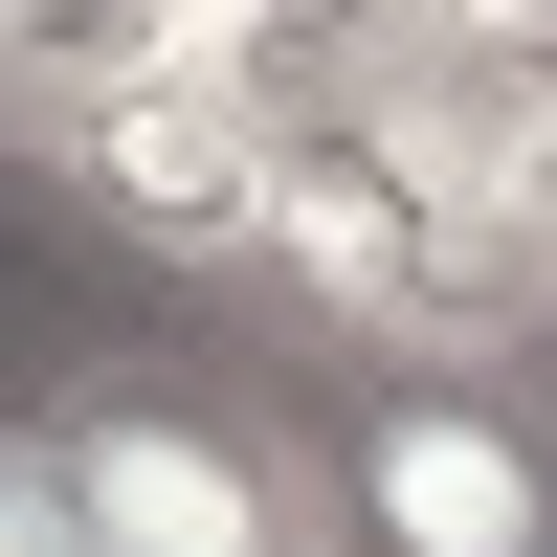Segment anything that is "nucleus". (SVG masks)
<instances>
[{
  "instance_id": "f03ea898",
  "label": "nucleus",
  "mask_w": 557,
  "mask_h": 557,
  "mask_svg": "<svg viewBox=\"0 0 557 557\" xmlns=\"http://www.w3.org/2000/svg\"><path fill=\"white\" fill-rule=\"evenodd\" d=\"M89 491V557H335V491H312V424L268 380H201V357H89L45 380Z\"/></svg>"
},
{
  "instance_id": "f257e3e1",
  "label": "nucleus",
  "mask_w": 557,
  "mask_h": 557,
  "mask_svg": "<svg viewBox=\"0 0 557 557\" xmlns=\"http://www.w3.org/2000/svg\"><path fill=\"white\" fill-rule=\"evenodd\" d=\"M335 557H557V357H312Z\"/></svg>"
},
{
  "instance_id": "7ed1b4c3",
  "label": "nucleus",
  "mask_w": 557,
  "mask_h": 557,
  "mask_svg": "<svg viewBox=\"0 0 557 557\" xmlns=\"http://www.w3.org/2000/svg\"><path fill=\"white\" fill-rule=\"evenodd\" d=\"M0 557H89V491H67V424L0 401Z\"/></svg>"
}]
</instances>
